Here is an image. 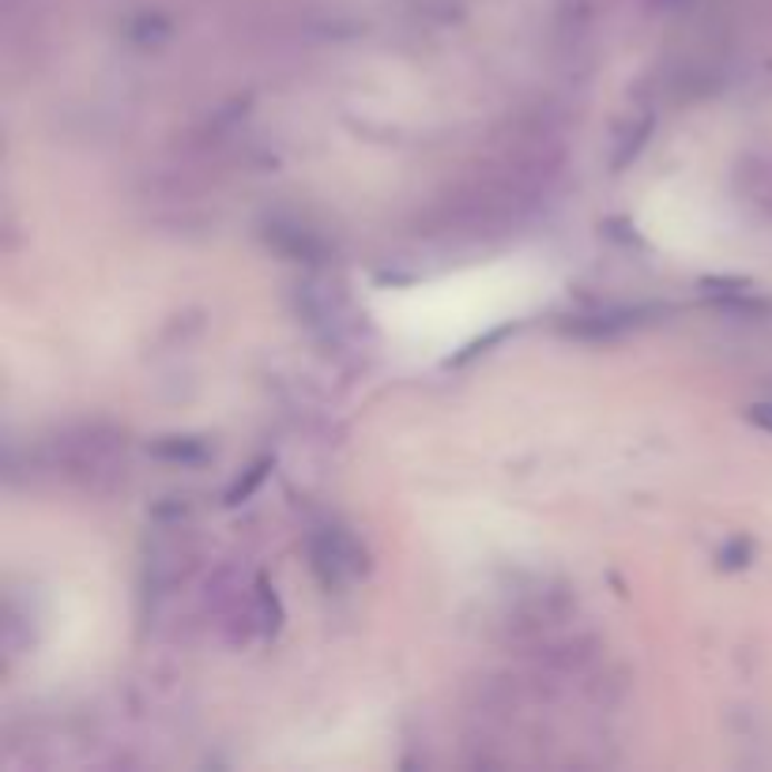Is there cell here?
<instances>
[{
  "instance_id": "1",
  "label": "cell",
  "mask_w": 772,
  "mask_h": 772,
  "mask_svg": "<svg viewBox=\"0 0 772 772\" xmlns=\"http://www.w3.org/2000/svg\"><path fill=\"white\" fill-rule=\"evenodd\" d=\"M354 561H359V550L343 536H324L313 543V569L321 573L324 584H340L348 573L359 569Z\"/></svg>"
},
{
  "instance_id": "2",
  "label": "cell",
  "mask_w": 772,
  "mask_h": 772,
  "mask_svg": "<svg viewBox=\"0 0 772 772\" xmlns=\"http://www.w3.org/2000/svg\"><path fill=\"white\" fill-rule=\"evenodd\" d=\"M720 558H724L727 566H746V561H750V543L746 539H735L724 554H720Z\"/></svg>"
},
{
  "instance_id": "3",
  "label": "cell",
  "mask_w": 772,
  "mask_h": 772,
  "mask_svg": "<svg viewBox=\"0 0 772 772\" xmlns=\"http://www.w3.org/2000/svg\"><path fill=\"white\" fill-rule=\"evenodd\" d=\"M750 419H754L758 426H765V430L772 433V403H758V408H750Z\"/></svg>"
}]
</instances>
